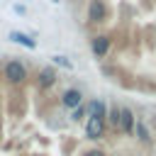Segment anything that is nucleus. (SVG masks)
I'll use <instances>...</instances> for the list:
<instances>
[{
	"label": "nucleus",
	"instance_id": "obj_1",
	"mask_svg": "<svg viewBox=\"0 0 156 156\" xmlns=\"http://www.w3.org/2000/svg\"><path fill=\"white\" fill-rule=\"evenodd\" d=\"M2 78H5L7 85L20 88V85L27 83L29 71H27V66H24L20 58H10V61H5V66H2Z\"/></svg>",
	"mask_w": 156,
	"mask_h": 156
},
{
	"label": "nucleus",
	"instance_id": "obj_2",
	"mask_svg": "<svg viewBox=\"0 0 156 156\" xmlns=\"http://www.w3.org/2000/svg\"><path fill=\"white\" fill-rule=\"evenodd\" d=\"M88 22L90 24L107 22V5H105V0H88Z\"/></svg>",
	"mask_w": 156,
	"mask_h": 156
},
{
	"label": "nucleus",
	"instance_id": "obj_3",
	"mask_svg": "<svg viewBox=\"0 0 156 156\" xmlns=\"http://www.w3.org/2000/svg\"><path fill=\"white\" fill-rule=\"evenodd\" d=\"M134 124H136L134 110L127 107V105H119V132L127 134V136H132V134H134Z\"/></svg>",
	"mask_w": 156,
	"mask_h": 156
},
{
	"label": "nucleus",
	"instance_id": "obj_4",
	"mask_svg": "<svg viewBox=\"0 0 156 156\" xmlns=\"http://www.w3.org/2000/svg\"><path fill=\"white\" fill-rule=\"evenodd\" d=\"M110 49H112V39H110L107 34H95V37L90 39V51H93L98 58H105V56L110 54Z\"/></svg>",
	"mask_w": 156,
	"mask_h": 156
},
{
	"label": "nucleus",
	"instance_id": "obj_5",
	"mask_svg": "<svg viewBox=\"0 0 156 156\" xmlns=\"http://www.w3.org/2000/svg\"><path fill=\"white\" fill-rule=\"evenodd\" d=\"M105 129H107V124H105L102 119H93V117H88V119H85V127H83V132H85V136H88L90 141L102 139V136H105Z\"/></svg>",
	"mask_w": 156,
	"mask_h": 156
},
{
	"label": "nucleus",
	"instance_id": "obj_6",
	"mask_svg": "<svg viewBox=\"0 0 156 156\" xmlns=\"http://www.w3.org/2000/svg\"><path fill=\"white\" fill-rule=\"evenodd\" d=\"M83 107H85V115H88V117L102 119V122H105V117H107V105H105L100 98H90L88 105H83Z\"/></svg>",
	"mask_w": 156,
	"mask_h": 156
},
{
	"label": "nucleus",
	"instance_id": "obj_7",
	"mask_svg": "<svg viewBox=\"0 0 156 156\" xmlns=\"http://www.w3.org/2000/svg\"><path fill=\"white\" fill-rule=\"evenodd\" d=\"M61 105H63L66 110H76V107H80V105H83V93H80L78 88H68V90H63V95H61Z\"/></svg>",
	"mask_w": 156,
	"mask_h": 156
},
{
	"label": "nucleus",
	"instance_id": "obj_8",
	"mask_svg": "<svg viewBox=\"0 0 156 156\" xmlns=\"http://www.w3.org/2000/svg\"><path fill=\"white\" fill-rule=\"evenodd\" d=\"M7 39L15 41V44H20V46H24V49H37V39H32L29 34H24L20 29H10L7 32Z\"/></svg>",
	"mask_w": 156,
	"mask_h": 156
},
{
	"label": "nucleus",
	"instance_id": "obj_9",
	"mask_svg": "<svg viewBox=\"0 0 156 156\" xmlns=\"http://www.w3.org/2000/svg\"><path fill=\"white\" fill-rule=\"evenodd\" d=\"M54 83H56V71L49 68V66H44V68L37 73V85H39V90H49Z\"/></svg>",
	"mask_w": 156,
	"mask_h": 156
},
{
	"label": "nucleus",
	"instance_id": "obj_10",
	"mask_svg": "<svg viewBox=\"0 0 156 156\" xmlns=\"http://www.w3.org/2000/svg\"><path fill=\"white\" fill-rule=\"evenodd\" d=\"M105 124H107L112 132H119V105H110V107H107Z\"/></svg>",
	"mask_w": 156,
	"mask_h": 156
},
{
	"label": "nucleus",
	"instance_id": "obj_11",
	"mask_svg": "<svg viewBox=\"0 0 156 156\" xmlns=\"http://www.w3.org/2000/svg\"><path fill=\"white\" fill-rule=\"evenodd\" d=\"M134 136H136L141 144H149V127H146V122H139V119H136V124H134Z\"/></svg>",
	"mask_w": 156,
	"mask_h": 156
},
{
	"label": "nucleus",
	"instance_id": "obj_12",
	"mask_svg": "<svg viewBox=\"0 0 156 156\" xmlns=\"http://www.w3.org/2000/svg\"><path fill=\"white\" fill-rule=\"evenodd\" d=\"M51 63H54V66H61V68H68V71L73 68V61H71L68 56H61V54L51 56Z\"/></svg>",
	"mask_w": 156,
	"mask_h": 156
},
{
	"label": "nucleus",
	"instance_id": "obj_13",
	"mask_svg": "<svg viewBox=\"0 0 156 156\" xmlns=\"http://www.w3.org/2000/svg\"><path fill=\"white\" fill-rule=\"evenodd\" d=\"M83 115H85V107L80 105V107H76V110H71V122H80L83 119Z\"/></svg>",
	"mask_w": 156,
	"mask_h": 156
},
{
	"label": "nucleus",
	"instance_id": "obj_14",
	"mask_svg": "<svg viewBox=\"0 0 156 156\" xmlns=\"http://www.w3.org/2000/svg\"><path fill=\"white\" fill-rule=\"evenodd\" d=\"M83 156H105V151H100V149H90V151H85Z\"/></svg>",
	"mask_w": 156,
	"mask_h": 156
}]
</instances>
